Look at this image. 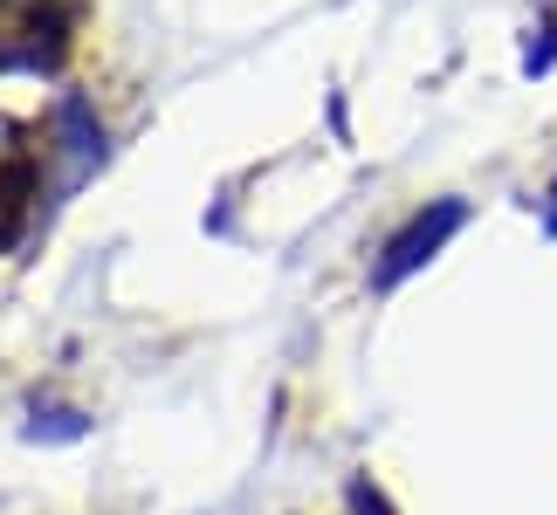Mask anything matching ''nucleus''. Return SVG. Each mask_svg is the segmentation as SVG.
<instances>
[{
  "instance_id": "nucleus-1",
  "label": "nucleus",
  "mask_w": 557,
  "mask_h": 515,
  "mask_svg": "<svg viewBox=\"0 0 557 515\" xmlns=\"http://www.w3.org/2000/svg\"><path fill=\"white\" fill-rule=\"evenodd\" d=\"M468 227V200H426L420 213H406V221L379 241V262H372V289H399L413 268H426L434 254L455 241V234Z\"/></svg>"
},
{
  "instance_id": "nucleus-2",
  "label": "nucleus",
  "mask_w": 557,
  "mask_h": 515,
  "mask_svg": "<svg viewBox=\"0 0 557 515\" xmlns=\"http://www.w3.org/2000/svg\"><path fill=\"white\" fill-rule=\"evenodd\" d=\"M550 70H557V21H544L523 49V76H550Z\"/></svg>"
},
{
  "instance_id": "nucleus-3",
  "label": "nucleus",
  "mask_w": 557,
  "mask_h": 515,
  "mask_svg": "<svg viewBox=\"0 0 557 515\" xmlns=\"http://www.w3.org/2000/svg\"><path fill=\"white\" fill-rule=\"evenodd\" d=\"M544 227L557 234V179H550V192H544Z\"/></svg>"
}]
</instances>
